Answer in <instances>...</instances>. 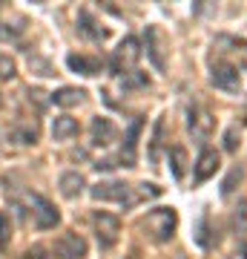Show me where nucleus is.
<instances>
[{
	"mask_svg": "<svg viewBox=\"0 0 247 259\" xmlns=\"http://www.w3.org/2000/svg\"><path fill=\"white\" fill-rule=\"evenodd\" d=\"M141 228L146 231L150 239L170 242L175 236V228H178V213L173 207H156V210L146 213V219L141 222Z\"/></svg>",
	"mask_w": 247,
	"mask_h": 259,
	"instance_id": "obj_1",
	"label": "nucleus"
},
{
	"mask_svg": "<svg viewBox=\"0 0 247 259\" xmlns=\"http://www.w3.org/2000/svg\"><path fill=\"white\" fill-rule=\"evenodd\" d=\"M138 58H141V44H138V37H132V35H127L124 40L118 44V49L112 52V58H110V72L112 75H127V72H132L135 69V64H138Z\"/></svg>",
	"mask_w": 247,
	"mask_h": 259,
	"instance_id": "obj_2",
	"label": "nucleus"
},
{
	"mask_svg": "<svg viewBox=\"0 0 247 259\" xmlns=\"http://www.w3.org/2000/svg\"><path fill=\"white\" fill-rule=\"evenodd\" d=\"M26 207H29V213H32L35 228H40V231H49V228H55V225L61 222L58 207L40 193H26Z\"/></svg>",
	"mask_w": 247,
	"mask_h": 259,
	"instance_id": "obj_3",
	"label": "nucleus"
},
{
	"mask_svg": "<svg viewBox=\"0 0 247 259\" xmlns=\"http://www.w3.org/2000/svg\"><path fill=\"white\" fill-rule=\"evenodd\" d=\"M92 228H95V239L104 250H110L121 236V219L115 213H107V210H95L92 213Z\"/></svg>",
	"mask_w": 247,
	"mask_h": 259,
	"instance_id": "obj_4",
	"label": "nucleus"
},
{
	"mask_svg": "<svg viewBox=\"0 0 247 259\" xmlns=\"http://www.w3.org/2000/svg\"><path fill=\"white\" fill-rule=\"evenodd\" d=\"M187 130H190V136L199 144L204 147V141L213 136V115L207 107H199V104H192L190 110H187Z\"/></svg>",
	"mask_w": 247,
	"mask_h": 259,
	"instance_id": "obj_5",
	"label": "nucleus"
},
{
	"mask_svg": "<svg viewBox=\"0 0 247 259\" xmlns=\"http://www.w3.org/2000/svg\"><path fill=\"white\" fill-rule=\"evenodd\" d=\"M92 199H98V202H118V204H127V207L135 202L132 190L124 182H98L92 187Z\"/></svg>",
	"mask_w": 247,
	"mask_h": 259,
	"instance_id": "obj_6",
	"label": "nucleus"
},
{
	"mask_svg": "<svg viewBox=\"0 0 247 259\" xmlns=\"http://www.w3.org/2000/svg\"><path fill=\"white\" fill-rule=\"evenodd\" d=\"M52 253H55L58 259H83L86 256V239H83L81 233L66 231V233H61V236L55 239Z\"/></svg>",
	"mask_w": 247,
	"mask_h": 259,
	"instance_id": "obj_7",
	"label": "nucleus"
},
{
	"mask_svg": "<svg viewBox=\"0 0 247 259\" xmlns=\"http://www.w3.org/2000/svg\"><path fill=\"white\" fill-rule=\"evenodd\" d=\"M210 81L213 87H219V90H238V83H241V75H238V66L227 64V61H219V64L210 66Z\"/></svg>",
	"mask_w": 247,
	"mask_h": 259,
	"instance_id": "obj_8",
	"label": "nucleus"
},
{
	"mask_svg": "<svg viewBox=\"0 0 247 259\" xmlns=\"http://www.w3.org/2000/svg\"><path fill=\"white\" fill-rule=\"evenodd\" d=\"M216 170H219V153L213 147H202L195 164H192V179L202 185V182H207L210 176H216Z\"/></svg>",
	"mask_w": 247,
	"mask_h": 259,
	"instance_id": "obj_9",
	"label": "nucleus"
},
{
	"mask_svg": "<svg viewBox=\"0 0 247 259\" xmlns=\"http://www.w3.org/2000/svg\"><path fill=\"white\" fill-rule=\"evenodd\" d=\"M89 133H92V144H95V147H107V144H112V141H115V136H118L115 124H112L110 118H104V115L92 118Z\"/></svg>",
	"mask_w": 247,
	"mask_h": 259,
	"instance_id": "obj_10",
	"label": "nucleus"
},
{
	"mask_svg": "<svg viewBox=\"0 0 247 259\" xmlns=\"http://www.w3.org/2000/svg\"><path fill=\"white\" fill-rule=\"evenodd\" d=\"M37 136H40V130H37V121H15L9 130V139L20 147H29V144H35Z\"/></svg>",
	"mask_w": 247,
	"mask_h": 259,
	"instance_id": "obj_11",
	"label": "nucleus"
},
{
	"mask_svg": "<svg viewBox=\"0 0 247 259\" xmlns=\"http://www.w3.org/2000/svg\"><path fill=\"white\" fill-rule=\"evenodd\" d=\"M58 187H61V196L66 199H78L83 193V187H86V179L78 173V170H66L64 176L58 179Z\"/></svg>",
	"mask_w": 247,
	"mask_h": 259,
	"instance_id": "obj_12",
	"label": "nucleus"
},
{
	"mask_svg": "<svg viewBox=\"0 0 247 259\" xmlns=\"http://www.w3.org/2000/svg\"><path fill=\"white\" fill-rule=\"evenodd\" d=\"M144 37H146V55L153 58L156 69H164V47H161V32H158L156 26H146Z\"/></svg>",
	"mask_w": 247,
	"mask_h": 259,
	"instance_id": "obj_13",
	"label": "nucleus"
},
{
	"mask_svg": "<svg viewBox=\"0 0 247 259\" xmlns=\"http://www.w3.org/2000/svg\"><path fill=\"white\" fill-rule=\"evenodd\" d=\"M78 29H81V35H86L89 40H98V44H101L104 37H107V29L98 26L95 15H92V12H86V9L78 12Z\"/></svg>",
	"mask_w": 247,
	"mask_h": 259,
	"instance_id": "obj_14",
	"label": "nucleus"
},
{
	"mask_svg": "<svg viewBox=\"0 0 247 259\" xmlns=\"http://www.w3.org/2000/svg\"><path fill=\"white\" fill-rule=\"evenodd\" d=\"M144 127V118H132L127 130V139H124V153H121V161H127V167H132L135 161V147H138V133Z\"/></svg>",
	"mask_w": 247,
	"mask_h": 259,
	"instance_id": "obj_15",
	"label": "nucleus"
},
{
	"mask_svg": "<svg viewBox=\"0 0 247 259\" xmlns=\"http://www.w3.org/2000/svg\"><path fill=\"white\" fill-rule=\"evenodd\" d=\"M78 121L72 118V115H58L55 121H52V139L55 141H69L78 136Z\"/></svg>",
	"mask_w": 247,
	"mask_h": 259,
	"instance_id": "obj_16",
	"label": "nucleus"
},
{
	"mask_svg": "<svg viewBox=\"0 0 247 259\" xmlns=\"http://www.w3.org/2000/svg\"><path fill=\"white\" fill-rule=\"evenodd\" d=\"M66 66H69L72 72L89 75V78L101 72V61H98V58H86V55H69L66 58Z\"/></svg>",
	"mask_w": 247,
	"mask_h": 259,
	"instance_id": "obj_17",
	"label": "nucleus"
},
{
	"mask_svg": "<svg viewBox=\"0 0 247 259\" xmlns=\"http://www.w3.org/2000/svg\"><path fill=\"white\" fill-rule=\"evenodd\" d=\"M49 101L58 104V107H75V104L83 101V90H75V87H61L49 95Z\"/></svg>",
	"mask_w": 247,
	"mask_h": 259,
	"instance_id": "obj_18",
	"label": "nucleus"
},
{
	"mask_svg": "<svg viewBox=\"0 0 247 259\" xmlns=\"http://www.w3.org/2000/svg\"><path fill=\"white\" fill-rule=\"evenodd\" d=\"M146 87H150V78L141 69H132L121 78V90H146Z\"/></svg>",
	"mask_w": 247,
	"mask_h": 259,
	"instance_id": "obj_19",
	"label": "nucleus"
},
{
	"mask_svg": "<svg viewBox=\"0 0 247 259\" xmlns=\"http://www.w3.org/2000/svg\"><path fill=\"white\" fill-rule=\"evenodd\" d=\"M184 161H187V156H184V147H173V150H170V164H173V176H175V179L184 176Z\"/></svg>",
	"mask_w": 247,
	"mask_h": 259,
	"instance_id": "obj_20",
	"label": "nucleus"
},
{
	"mask_svg": "<svg viewBox=\"0 0 247 259\" xmlns=\"http://www.w3.org/2000/svg\"><path fill=\"white\" fill-rule=\"evenodd\" d=\"M161 139H164V121H156V133H153V144H150V161L158 158V150H161Z\"/></svg>",
	"mask_w": 247,
	"mask_h": 259,
	"instance_id": "obj_21",
	"label": "nucleus"
},
{
	"mask_svg": "<svg viewBox=\"0 0 247 259\" xmlns=\"http://www.w3.org/2000/svg\"><path fill=\"white\" fill-rule=\"evenodd\" d=\"M15 75H18L15 61H12L9 55H3V52H0V78H6V81H9V78H15Z\"/></svg>",
	"mask_w": 247,
	"mask_h": 259,
	"instance_id": "obj_22",
	"label": "nucleus"
},
{
	"mask_svg": "<svg viewBox=\"0 0 247 259\" xmlns=\"http://www.w3.org/2000/svg\"><path fill=\"white\" fill-rule=\"evenodd\" d=\"M233 222H236V228L241 233H247V202H238L236 213H233Z\"/></svg>",
	"mask_w": 247,
	"mask_h": 259,
	"instance_id": "obj_23",
	"label": "nucleus"
},
{
	"mask_svg": "<svg viewBox=\"0 0 247 259\" xmlns=\"http://www.w3.org/2000/svg\"><path fill=\"white\" fill-rule=\"evenodd\" d=\"M9 233H12V228H9V216H3L0 213V248L9 242Z\"/></svg>",
	"mask_w": 247,
	"mask_h": 259,
	"instance_id": "obj_24",
	"label": "nucleus"
},
{
	"mask_svg": "<svg viewBox=\"0 0 247 259\" xmlns=\"http://www.w3.org/2000/svg\"><path fill=\"white\" fill-rule=\"evenodd\" d=\"M236 179H241V170H238V167L233 170V173H230V176H227V182L221 185V193H224V196H230V193H233V185H236Z\"/></svg>",
	"mask_w": 247,
	"mask_h": 259,
	"instance_id": "obj_25",
	"label": "nucleus"
},
{
	"mask_svg": "<svg viewBox=\"0 0 247 259\" xmlns=\"http://www.w3.org/2000/svg\"><path fill=\"white\" fill-rule=\"evenodd\" d=\"M224 150H230V153L236 150V130H227L224 133Z\"/></svg>",
	"mask_w": 247,
	"mask_h": 259,
	"instance_id": "obj_26",
	"label": "nucleus"
},
{
	"mask_svg": "<svg viewBox=\"0 0 247 259\" xmlns=\"http://www.w3.org/2000/svg\"><path fill=\"white\" fill-rule=\"evenodd\" d=\"M230 259H247V242H241V245L236 248V253H233Z\"/></svg>",
	"mask_w": 247,
	"mask_h": 259,
	"instance_id": "obj_27",
	"label": "nucleus"
},
{
	"mask_svg": "<svg viewBox=\"0 0 247 259\" xmlns=\"http://www.w3.org/2000/svg\"><path fill=\"white\" fill-rule=\"evenodd\" d=\"M26 259H46V256H43V253H40V250L35 248V250H29V253H26Z\"/></svg>",
	"mask_w": 247,
	"mask_h": 259,
	"instance_id": "obj_28",
	"label": "nucleus"
},
{
	"mask_svg": "<svg viewBox=\"0 0 247 259\" xmlns=\"http://www.w3.org/2000/svg\"><path fill=\"white\" fill-rule=\"evenodd\" d=\"M129 259H135V256H129Z\"/></svg>",
	"mask_w": 247,
	"mask_h": 259,
	"instance_id": "obj_29",
	"label": "nucleus"
}]
</instances>
